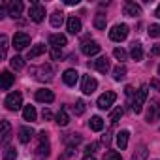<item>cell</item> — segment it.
<instances>
[{
  "label": "cell",
  "mask_w": 160,
  "mask_h": 160,
  "mask_svg": "<svg viewBox=\"0 0 160 160\" xmlns=\"http://www.w3.org/2000/svg\"><path fill=\"white\" fill-rule=\"evenodd\" d=\"M147 96H149V89H147V85H141L132 98V111L134 113H141V109L147 102Z\"/></svg>",
  "instance_id": "cell-1"
},
{
  "label": "cell",
  "mask_w": 160,
  "mask_h": 160,
  "mask_svg": "<svg viewBox=\"0 0 160 160\" xmlns=\"http://www.w3.org/2000/svg\"><path fill=\"white\" fill-rule=\"evenodd\" d=\"M28 17H30V21H34V23H42L43 17H45V8H43V4L32 2L30 8H28Z\"/></svg>",
  "instance_id": "cell-2"
},
{
  "label": "cell",
  "mask_w": 160,
  "mask_h": 160,
  "mask_svg": "<svg viewBox=\"0 0 160 160\" xmlns=\"http://www.w3.org/2000/svg\"><path fill=\"white\" fill-rule=\"evenodd\" d=\"M4 106H6L10 111L21 109V106H23V94H21V92H12V94H8L6 100H4Z\"/></svg>",
  "instance_id": "cell-3"
},
{
  "label": "cell",
  "mask_w": 160,
  "mask_h": 160,
  "mask_svg": "<svg viewBox=\"0 0 160 160\" xmlns=\"http://www.w3.org/2000/svg\"><path fill=\"white\" fill-rule=\"evenodd\" d=\"M156 121H160V102L156 98H152L149 104V109H147V122L152 124Z\"/></svg>",
  "instance_id": "cell-4"
},
{
  "label": "cell",
  "mask_w": 160,
  "mask_h": 160,
  "mask_svg": "<svg viewBox=\"0 0 160 160\" xmlns=\"http://www.w3.org/2000/svg\"><path fill=\"white\" fill-rule=\"evenodd\" d=\"M115 100H117V94H115L113 91H106V92L100 94V98H98V108H100V109H109V108L115 104Z\"/></svg>",
  "instance_id": "cell-5"
},
{
  "label": "cell",
  "mask_w": 160,
  "mask_h": 160,
  "mask_svg": "<svg viewBox=\"0 0 160 160\" xmlns=\"http://www.w3.org/2000/svg\"><path fill=\"white\" fill-rule=\"evenodd\" d=\"M126 36H128V27L126 25H115L109 30V38L113 42H122V40H126Z\"/></svg>",
  "instance_id": "cell-6"
},
{
  "label": "cell",
  "mask_w": 160,
  "mask_h": 160,
  "mask_svg": "<svg viewBox=\"0 0 160 160\" xmlns=\"http://www.w3.org/2000/svg\"><path fill=\"white\" fill-rule=\"evenodd\" d=\"M27 45H30V36L27 32H15V36H13V47L17 51H23Z\"/></svg>",
  "instance_id": "cell-7"
},
{
  "label": "cell",
  "mask_w": 160,
  "mask_h": 160,
  "mask_svg": "<svg viewBox=\"0 0 160 160\" xmlns=\"http://www.w3.org/2000/svg\"><path fill=\"white\" fill-rule=\"evenodd\" d=\"M96 87H98V81L94 77H91V75H83V81H81V91L85 92V94H92L94 91H96Z\"/></svg>",
  "instance_id": "cell-8"
},
{
  "label": "cell",
  "mask_w": 160,
  "mask_h": 160,
  "mask_svg": "<svg viewBox=\"0 0 160 160\" xmlns=\"http://www.w3.org/2000/svg\"><path fill=\"white\" fill-rule=\"evenodd\" d=\"M36 154L38 156H47L49 154V138H47V132H40V145L36 149Z\"/></svg>",
  "instance_id": "cell-9"
},
{
  "label": "cell",
  "mask_w": 160,
  "mask_h": 160,
  "mask_svg": "<svg viewBox=\"0 0 160 160\" xmlns=\"http://www.w3.org/2000/svg\"><path fill=\"white\" fill-rule=\"evenodd\" d=\"M81 51H83V55H87V57L98 55V53H100V43H98V42H94V40H91V42H83Z\"/></svg>",
  "instance_id": "cell-10"
},
{
  "label": "cell",
  "mask_w": 160,
  "mask_h": 160,
  "mask_svg": "<svg viewBox=\"0 0 160 160\" xmlns=\"http://www.w3.org/2000/svg\"><path fill=\"white\" fill-rule=\"evenodd\" d=\"M34 75H36L38 81H51L53 79V70L49 66H42V68L34 70Z\"/></svg>",
  "instance_id": "cell-11"
},
{
  "label": "cell",
  "mask_w": 160,
  "mask_h": 160,
  "mask_svg": "<svg viewBox=\"0 0 160 160\" xmlns=\"http://www.w3.org/2000/svg\"><path fill=\"white\" fill-rule=\"evenodd\" d=\"M77 79H79V73H77V70H73V68H70V70H66V72L62 73V81H64L68 87H73V85L77 83Z\"/></svg>",
  "instance_id": "cell-12"
},
{
  "label": "cell",
  "mask_w": 160,
  "mask_h": 160,
  "mask_svg": "<svg viewBox=\"0 0 160 160\" xmlns=\"http://www.w3.org/2000/svg\"><path fill=\"white\" fill-rule=\"evenodd\" d=\"M23 2H21V0H15V2H10L8 4V15L10 17H13V19H17L21 13H23Z\"/></svg>",
  "instance_id": "cell-13"
},
{
  "label": "cell",
  "mask_w": 160,
  "mask_h": 160,
  "mask_svg": "<svg viewBox=\"0 0 160 160\" xmlns=\"http://www.w3.org/2000/svg\"><path fill=\"white\" fill-rule=\"evenodd\" d=\"M36 100L38 102H43V104H51L55 100V94L49 89H40V91H36Z\"/></svg>",
  "instance_id": "cell-14"
},
{
  "label": "cell",
  "mask_w": 160,
  "mask_h": 160,
  "mask_svg": "<svg viewBox=\"0 0 160 160\" xmlns=\"http://www.w3.org/2000/svg\"><path fill=\"white\" fill-rule=\"evenodd\" d=\"M66 28H68V32L70 34H79L81 32V21H79L77 17H68V21H66Z\"/></svg>",
  "instance_id": "cell-15"
},
{
  "label": "cell",
  "mask_w": 160,
  "mask_h": 160,
  "mask_svg": "<svg viewBox=\"0 0 160 160\" xmlns=\"http://www.w3.org/2000/svg\"><path fill=\"white\" fill-rule=\"evenodd\" d=\"M92 68L98 70L100 73H108V72H109V58H108V57H100V58H96V60L92 62Z\"/></svg>",
  "instance_id": "cell-16"
},
{
  "label": "cell",
  "mask_w": 160,
  "mask_h": 160,
  "mask_svg": "<svg viewBox=\"0 0 160 160\" xmlns=\"http://www.w3.org/2000/svg\"><path fill=\"white\" fill-rule=\"evenodd\" d=\"M0 81H2V91H10V87L15 83V75H12V72H2Z\"/></svg>",
  "instance_id": "cell-17"
},
{
  "label": "cell",
  "mask_w": 160,
  "mask_h": 160,
  "mask_svg": "<svg viewBox=\"0 0 160 160\" xmlns=\"http://www.w3.org/2000/svg\"><path fill=\"white\" fill-rule=\"evenodd\" d=\"M49 43H51L53 49H62V47L68 43V40H66L64 34H53V36L49 38Z\"/></svg>",
  "instance_id": "cell-18"
},
{
  "label": "cell",
  "mask_w": 160,
  "mask_h": 160,
  "mask_svg": "<svg viewBox=\"0 0 160 160\" xmlns=\"http://www.w3.org/2000/svg\"><path fill=\"white\" fill-rule=\"evenodd\" d=\"M32 138H34L32 126H21V128H19V141H21V143H28Z\"/></svg>",
  "instance_id": "cell-19"
},
{
  "label": "cell",
  "mask_w": 160,
  "mask_h": 160,
  "mask_svg": "<svg viewBox=\"0 0 160 160\" xmlns=\"http://www.w3.org/2000/svg\"><path fill=\"white\" fill-rule=\"evenodd\" d=\"M124 15H128V17H138V15H141V8H139L136 2H126V4H124Z\"/></svg>",
  "instance_id": "cell-20"
},
{
  "label": "cell",
  "mask_w": 160,
  "mask_h": 160,
  "mask_svg": "<svg viewBox=\"0 0 160 160\" xmlns=\"http://www.w3.org/2000/svg\"><path fill=\"white\" fill-rule=\"evenodd\" d=\"M128 138H130V132H128V130H121V132L117 134V145H119L121 151H124V149L128 147Z\"/></svg>",
  "instance_id": "cell-21"
},
{
  "label": "cell",
  "mask_w": 160,
  "mask_h": 160,
  "mask_svg": "<svg viewBox=\"0 0 160 160\" xmlns=\"http://www.w3.org/2000/svg\"><path fill=\"white\" fill-rule=\"evenodd\" d=\"M130 55H132L134 60H141L143 58V45L139 42H134L132 43V49H130Z\"/></svg>",
  "instance_id": "cell-22"
},
{
  "label": "cell",
  "mask_w": 160,
  "mask_h": 160,
  "mask_svg": "<svg viewBox=\"0 0 160 160\" xmlns=\"http://www.w3.org/2000/svg\"><path fill=\"white\" fill-rule=\"evenodd\" d=\"M64 143L68 145V149H73L75 145L81 143V136L79 134H68V136H64Z\"/></svg>",
  "instance_id": "cell-23"
},
{
  "label": "cell",
  "mask_w": 160,
  "mask_h": 160,
  "mask_svg": "<svg viewBox=\"0 0 160 160\" xmlns=\"http://www.w3.org/2000/svg\"><path fill=\"white\" fill-rule=\"evenodd\" d=\"M106 25H108V17L102 12H98L96 17H94V28L96 30H106Z\"/></svg>",
  "instance_id": "cell-24"
},
{
  "label": "cell",
  "mask_w": 160,
  "mask_h": 160,
  "mask_svg": "<svg viewBox=\"0 0 160 160\" xmlns=\"http://www.w3.org/2000/svg\"><path fill=\"white\" fill-rule=\"evenodd\" d=\"M43 53H45V45H43V43H38V45H34V47L27 53V58L32 60V58H36V57H40V55H43Z\"/></svg>",
  "instance_id": "cell-25"
},
{
  "label": "cell",
  "mask_w": 160,
  "mask_h": 160,
  "mask_svg": "<svg viewBox=\"0 0 160 160\" xmlns=\"http://www.w3.org/2000/svg\"><path fill=\"white\" fill-rule=\"evenodd\" d=\"M10 138H12V126L8 121H2V143H4V147L8 145Z\"/></svg>",
  "instance_id": "cell-26"
},
{
  "label": "cell",
  "mask_w": 160,
  "mask_h": 160,
  "mask_svg": "<svg viewBox=\"0 0 160 160\" xmlns=\"http://www.w3.org/2000/svg\"><path fill=\"white\" fill-rule=\"evenodd\" d=\"M62 23H64V13L53 12V13H51V27L58 28V27H62Z\"/></svg>",
  "instance_id": "cell-27"
},
{
  "label": "cell",
  "mask_w": 160,
  "mask_h": 160,
  "mask_svg": "<svg viewBox=\"0 0 160 160\" xmlns=\"http://www.w3.org/2000/svg\"><path fill=\"white\" fill-rule=\"evenodd\" d=\"M89 126H91V130H94V132H100V130L104 128V119H102V117H98V115H94V117L91 119Z\"/></svg>",
  "instance_id": "cell-28"
},
{
  "label": "cell",
  "mask_w": 160,
  "mask_h": 160,
  "mask_svg": "<svg viewBox=\"0 0 160 160\" xmlns=\"http://www.w3.org/2000/svg\"><path fill=\"white\" fill-rule=\"evenodd\" d=\"M147 156H149L147 147H145V145H139V147H138V151L132 154V160H147Z\"/></svg>",
  "instance_id": "cell-29"
},
{
  "label": "cell",
  "mask_w": 160,
  "mask_h": 160,
  "mask_svg": "<svg viewBox=\"0 0 160 160\" xmlns=\"http://www.w3.org/2000/svg\"><path fill=\"white\" fill-rule=\"evenodd\" d=\"M124 75H126V66H124V64H119V66L113 68V79H115V81L124 79Z\"/></svg>",
  "instance_id": "cell-30"
},
{
  "label": "cell",
  "mask_w": 160,
  "mask_h": 160,
  "mask_svg": "<svg viewBox=\"0 0 160 160\" xmlns=\"http://www.w3.org/2000/svg\"><path fill=\"white\" fill-rule=\"evenodd\" d=\"M23 119L25 121H36V109H34V106H25V109H23Z\"/></svg>",
  "instance_id": "cell-31"
},
{
  "label": "cell",
  "mask_w": 160,
  "mask_h": 160,
  "mask_svg": "<svg viewBox=\"0 0 160 160\" xmlns=\"http://www.w3.org/2000/svg\"><path fill=\"white\" fill-rule=\"evenodd\" d=\"M55 119H57V124H58V126H66V124L70 122V117H68V113H66V109H64V108L57 113V117H55Z\"/></svg>",
  "instance_id": "cell-32"
},
{
  "label": "cell",
  "mask_w": 160,
  "mask_h": 160,
  "mask_svg": "<svg viewBox=\"0 0 160 160\" xmlns=\"http://www.w3.org/2000/svg\"><path fill=\"white\" fill-rule=\"evenodd\" d=\"M122 113H124V111H122V108H121V106H119V108H115V109L111 111V115H109V122H111V124L115 126V124H117V122L121 121Z\"/></svg>",
  "instance_id": "cell-33"
},
{
  "label": "cell",
  "mask_w": 160,
  "mask_h": 160,
  "mask_svg": "<svg viewBox=\"0 0 160 160\" xmlns=\"http://www.w3.org/2000/svg\"><path fill=\"white\" fill-rule=\"evenodd\" d=\"M2 158H4V160H15V158H17V151H15V147L6 145V147H4V154H2Z\"/></svg>",
  "instance_id": "cell-34"
},
{
  "label": "cell",
  "mask_w": 160,
  "mask_h": 160,
  "mask_svg": "<svg viewBox=\"0 0 160 160\" xmlns=\"http://www.w3.org/2000/svg\"><path fill=\"white\" fill-rule=\"evenodd\" d=\"M10 66H12L13 70H23V68H25V60H23V57L15 55V57L10 60Z\"/></svg>",
  "instance_id": "cell-35"
},
{
  "label": "cell",
  "mask_w": 160,
  "mask_h": 160,
  "mask_svg": "<svg viewBox=\"0 0 160 160\" xmlns=\"http://www.w3.org/2000/svg\"><path fill=\"white\" fill-rule=\"evenodd\" d=\"M72 109H73V113L79 117V115H83V113H85V109H87V104H85L83 100H77V102H75V106H72Z\"/></svg>",
  "instance_id": "cell-36"
},
{
  "label": "cell",
  "mask_w": 160,
  "mask_h": 160,
  "mask_svg": "<svg viewBox=\"0 0 160 160\" xmlns=\"http://www.w3.org/2000/svg\"><path fill=\"white\" fill-rule=\"evenodd\" d=\"M0 43H2V45H0V57H6V51H8V36H0Z\"/></svg>",
  "instance_id": "cell-37"
},
{
  "label": "cell",
  "mask_w": 160,
  "mask_h": 160,
  "mask_svg": "<svg viewBox=\"0 0 160 160\" xmlns=\"http://www.w3.org/2000/svg\"><path fill=\"white\" fill-rule=\"evenodd\" d=\"M104 160H122V156H121V152H117V151H108V152L104 154Z\"/></svg>",
  "instance_id": "cell-38"
},
{
  "label": "cell",
  "mask_w": 160,
  "mask_h": 160,
  "mask_svg": "<svg viewBox=\"0 0 160 160\" xmlns=\"http://www.w3.org/2000/svg\"><path fill=\"white\" fill-rule=\"evenodd\" d=\"M149 36L151 38H160V25H151L149 27Z\"/></svg>",
  "instance_id": "cell-39"
},
{
  "label": "cell",
  "mask_w": 160,
  "mask_h": 160,
  "mask_svg": "<svg viewBox=\"0 0 160 160\" xmlns=\"http://www.w3.org/2000/svg\"><path fill=\"white\" fill-rule=\"evenodd\" d=\"M113 55H115V58H119V60H126V51H124L122 47H117V49L113 51Z\"/></svg>",
  "instance_id": "cell-40"
},
{
  "label": "cell",
  "mask_w": 160,
  "mask_h": 160,
  "mask_svg": "<svg viewBox=\"0 0 160 160\" xmlns=\"http://www.w3.org/2000/svg\"><path fill=\"white\" fill-rule=\"evenodd\" d=\"M96 149H98V143H89V145H87V149H85V152H87V154H92Z\"/></svg>",
  "instance_id": "cell-41"
},
{
  "label": "cell",
  "mask_w": 160,
  "mask_h": 160,
  "mask_svg": "<svg viewBox=\"0 0 160 160\" xmlns=\"http://www.w3.org/2000/svg\"><path fill=\"white\" fill-rule=\"evenodd\" d=\"M151 55H152V57H160V43L152 45V49H151Z\"/></svg>",
  "instance_id": "cell-42"
},
{
  "label": "cell",
  "mask_w": 160,
  "mask_h": 160,
  "mask_svg": "<svg viewBox=\"0 0 160 160\" xmlns=\"http://www.w3.org/2000/svg\"><path fill=\"white\" fill-rule=\"evenodd\" d=\"M42 117H43L45 121H51V119H53V113H51L49 109H43V113H42Z\"/></svg>",
  "instance_id": "cell-43"
},
{
  "label": "cell",
  "mask_w": 160,
  "mask_h": 160,
  "mask_svg": "<svg viewBox=\"0 0 160 160\" xmlns=\"http://www.w3.org/2000/svg\"><path fill=\"white\" fill-rule=\"evenodd\" d=\"M51 57H53L55 60H57V58H60V57H62V53H60V49H53V51H51Z\"/></svg>",
  "instance_id": "cell-44"
},
{
  "label": "cell",
  "mask_w": 160,
  "mask_h": 160,
  "mask_svg": "<svg viewBox=\"0 0 160 160\" xmlns=\"http://www.w3.org/2000/svg\"><path fill=\"white\" fill-rule=\"evenodd\" d=\"M124 94H126V96H128V98H132V96H134V89H132V87H130V85H128V87H126V89H124Z\"/></svg>",
  "instance_id": "cell-45"
},
{
  "label": "cell",
  "mask_w": 160,
  "mask_h": 160,
  "mask_svg": "<svg viewBox=\"0 0 160 160\" xmlns=\"http://www.w3.org/2000/svg\"><path fill=\"white\" fill-rule=\"evenodd\" d=\"M102 141H104V143H106V145H108V143H109V141H111V138H109V134H106V136H104V138H102Z\"/></svg>",
  "instance_id": "cell-46"
},
{
  "label": "cell",
  "mask_w": 160,
  "mask_h": 160,
  "mask_svg": "<svg viewBox=\"0 0 160 160\" xmlns=\"http://www.w3.org/2000/svg\"><path fill=\"white\" fill-rule=\"evenodd\" d=\"M151 85H152V87H154V89H160V83H158V81H156V79H152V81H151Z\"/></svg>",
  "instance_id": "cell-47"
},
{
  "label": "cell",
  "mask_w": 160,
  "mask_h": 160,
  "mask_svg": "<svg viewBox=\"0 0 160 160\" xmlns=\"http://www.w3.org/2000/svg\"><path fill=\"white\" fill-rule=\"evenodd\" d=\"M77 0H66V6H75Z\"/></svg>",
  "instance_id": "cell-48"
},
{
  "label": "cell",
  "mask_w": 160,
  "mask_h": 160,
  "mask_svg": "<svg viewBox=\"0 0 160 160\" xmlns=\"http://www.w3.org/2000/svg\"><path fill=\"white\" fill-rule=\"evenodd\" d=\"M83 160H96V158H94V156H92V154H87V156H85V158H83Z\"/></svg>",
  "instance_id": "cell-49"
},
{
  "label": "cell",
  "mask_w": 160,
  "mask_h": 160,
  "mask_svg": "<svg viewBox=\"0 0 160 160\" xmlns=\"http://www.w3.org/2000/svg\"><path fill=\"white\" fill-rule=\"evenodd\" d=\"M154 15H156V17L160 19V4H158V8H156V12H154Z\"/></svg>",
  "instance_id": "cell-50"
},
{
  "label": "cell",
  "mask_w": 160,
  "mask_h": 160,
  "mask_svg": "<svg viewBox=\"0 0 160 160\" xmlns=\"http://www.w3.org/2000/svg\"><path fill=\"white\" fill-rule=\"evenodd\" d=\"M158 75H160V66H158Z\"/></svg>",
  "instance_id": "cell-51"
}]
</instances>
